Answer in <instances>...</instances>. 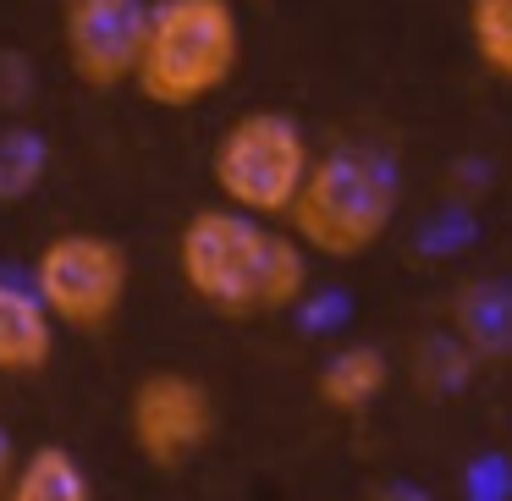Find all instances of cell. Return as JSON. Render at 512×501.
<instances>
[{"instance_id": "cell-12", "label": "cell", "mask_w": 512, "mask_h": 501, "mask_svg": "<svg viewBox=\"0 0 512 501\" xmlns=\"http://www.w3.org/2000/svg\"><path fill=\"white\" fill-rule=\"evenodd\" d=\"M50 171V144L39 127L6 122L0 127V204H17L45 182Z\"/></svg>"}, {"instance_id": "cell-1", "label": "cell", "mask_w": 512, "mask_h": 501, "mask_svg": "<svg viewBox=\"0 0 512 501\" xmlns=\"http://www.w3.org/2000/svg\"><path fill=\"white\" fill-rule=\"evenodd\" d=\"M177 276L221 320H270L309 292V248L265 215L210 204L182 221Z\"/></svg>"}, {"instance_id": "cell-16", "label": "cell", "mask_w": 512, "mask_h": 501, "mask_svg": "<svg viewBox=\"0 0 512 501\" xmlns=\"http://www.w3.org/2000/svg\"><path fill=\"white\" fill-rule=\"evenodd\" d=\"M12 468H17V446H12V430L0 424V496H6V485H12Z\"/></svg>"}, {"instance_id": "cell-15", "label": "cell", "mask_w": 512, "mask_h": 501, "mask_svg": "<svg viewBox=\"0 0 512 501\" xmlns=\"http://www.w3.org/2000/svg\"><path fill=\"white\" fill-rule=\"evenodd\" d=\"M369 501H435L430 490H419V485H408V479H391V485H380Z\"/></svg>"}, {"instance_id": "cell-10", "label": "cell", "mask_w": 512, "mask_h": 501, "mask_svg": "<svg viewBox=\"0 0 512 501\" xmlns=\"http://www.w3.org/2000/svg\"><path fill=\"white\" fill-rule=\"evenodd\" d=\"M452 331L474 358H512V287L507 281H468V287H457Z\"/></svg>"}, {"instance_id": "cell-9", "label": "cell", "mask_w": 512, "mask_h": 501, "mask_svg": "<svg viewBox=\"0 0 512 501\" xmlns=\"http://www.w3.org/2000/svg\"><path fill=\"white\" fill-rule=\"evenodd\" d=\"M386 386H391V364H386V353L369 347V342L336 347V353L320 364V375H314V391H320V402L331 413L375 408V402L386 397Z\"/></svg>"}, {"instance_id": "cell-8", "label": "cell", "mask_w": 512, "mask_h": 501, "mask_svg": "<svg viewBox=\"0 0 512 501\" xmlns=\"http://www.w3.org/2000/svg\"><path fill=\"white\" fill-rule=\"evenodd\" d=\"M56 353V320L39 303L34 281L0 276V375H39Z\"/></svg>"}, {"instance_id": "cell-14", "label": "cell", "mask_w": 512, "mask_h": 501, "mask_svg": "<svg viewBox=\"0 0 512 501\" xmlns=\"http://www.w3.org/2000/svg\"><path fill=\"white\" fill-rule=\"evenodd\" d=\"M474 364H479V358L468 353V347L457 342V331H452V336H430V342H424L413 375H419L424 386H435V391H452V386H463V380H468V369H474Z\"/></svg>"}, {"instance_id": "cell-2", "label": "cell", "mask_w": 512, "mask_h": 501, "mask_svg": "<svg viewBox=\"0 0 512 501\" xmlns=\"http://www.w3.org/2000/svg\"><path fill=\"white\" fill-rule=\"evenodd\" d=\"M402 204L397 160L375 144H336L314 155L298 204L287 210L292 237L320 259H358L391 232Z\"/></svg>"}, {"instance_id": "cell-7", "label": "cell", "mask_w": 512, "mask_h": 501, "mask_svg": "<svg viewBox=\"0 0 512 501\" xmlns=\"http://www.w3.org/2000/svg\"><path fill=\"white\" fill-rule=\"evenodd\" d=\"M149 28V0H61L67 72L94 94L127 89Z\"/></svg>"}, {"instance_id": "cell-13", "label": "cell", "mask_w": 512, "mask_h": 501, "mask_svg": "<svg viewBox=\"0 0 512 501\" xmlns=\"http://www.w3.org/2000/svg\"><path fill=\"white\" fill-rule=\"evenodd\" d=\"M468 39L474 56L501 83H512V0H468Z\"/></svg>"}, {"instance_id": "cell-6", "label": "cell", "mask_w": 512, "mask_h": 501, "mask_svg": "<svg viewBox=\"0 0 512 501\" xmlns=\"http://www.w3.org/2000/svg\"><path fill=\"white\" fill-rule=\"evenodd\" d=\"M127 441L160 474L188 468L215 441V397L188 369H149L127 397Z\"/></svg>"}, {"instance_id": "cell-5", "label": "cell", "mask_w": 512, "mask_h": 501, "mask_svg": "<svg viewBox=\"0 0 512 501\" xmlns=\"http://www.w3.org/2000/svg\"><path fill=\"white\" fill-rule=\"evenodd\" d=\"M133 287V259L105 232H56L34 254V292L67 331H105Z\"/></svg>"}, {"instance_id": "cell-11", "label": "cell", "mask_w": 512, "mask_h": 501, "mask_svg": "<svg viewBox=\"0 0 512 501\" xmlns=\"http://www.w3.org/2000/svg\"><path fill=\"white\" fill-rule=\"evenodd\" d=\"M0 501H94V479L89 468L78 463L72 446H34L28 457H17L12 468V485Z\"/></svg>"}, {"instance_id": "cell-3", "label": "cell", "mask_w": 512, "mask_h": 501, "mask_svg": "<svg viewBox=\"0 0 512 501\" xmlns=\"http://www.w3.org/2000/svg\"><path fill=\"white\" fill-rule=\"evenodd\" d=\"M243 61V17L232 0H149L133 89L160 111H193L232 83Z\"/></svg>"}, {"instance_id": "cell-4", "label": "cell", "mask_w": 512, "mask_h": 501, "mask_svg": "<svg viewBox=\"0 0 512 501\" xmlns=\"http://www.w3.org/2000/svg\"><path fill=\"white\" fill-rule=\"evenodd\" d=\"M309 166H314L309 133L287 111L232 116L210 149V182L221 193V204L265 215V221H287V210L303 193Z\"/></svg>"}]
</instances>
